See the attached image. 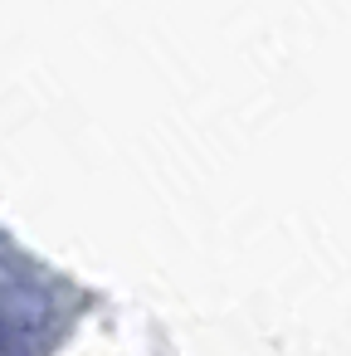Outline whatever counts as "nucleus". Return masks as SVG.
<instances>
[{"label": "nucleus", "mask_w": 351, "mask_h": 356, "mask_svg": "<svg viewBox=\"0 0 351 356\" xmlns=\"http://www.w3.org/2000/svg\"><path fill=\"white\" fill-rule=\"evenodd\" d=\"M0 356H35V351H25V346H15V341L0 337Z\"/></svg>", "instance_id": "nucleus-1"}]
</instances>
